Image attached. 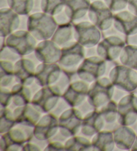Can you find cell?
I'll return each mask as SVG.
<instances>
[{"label":"cell","instance_id":"2e32d148","mask_svg":"<svg viewBox=\"0 0 137 151\" xmlns=\"http://www.w3.org/2000/svg\"><path fill=\"white\" fill-rule=\"evenodd\" d=\"M62 72L58 63H41L36 69L35 78L43 87H50L57 82Z\"/></svg>","mask_w":137,"mask_h":151},{"label":"cell","instance_id":"ab89813d","mask_svg":"<svg viewBox=\"0 0 137 151\" xmlns=\"http://www.w3.org/2000/svg\"><path fill=\"white\" fill-rule=\"evenodd\" d=\"M104 1V0H90L91 3H92V2H94V1Z\"/></svg>","mask_w":137,"mask_h":151},{"label":"cell","instance_id":"5bb4252c","mask_svg":"<svg viewBox=\"0 0 137 151\" xmlns=\"http://www.w3.org/2000/svg\"><path fill=\"white\" fill-rule=\"evenodd\" d=\"M34 53L41 63H58L61 57L62 48L52 40H44L38 43Z\"/></svg>","mask_w":137,"mask_h":151},{"label":"cell","instance_id":"484cf974","mask_svg":"<svg viewBox=\"0 0 137 151\" xmlns=\"http://www.w3.org/2000/svg\"><path fill=\"white\" fill-rule=\"evenodd\" d=\"M66 150H94L92 140L82 135L76 134L70 138L65 143Z\"/></svg>","mask_w":137,"mask_h":151},{"label":"cell","instance_id":"d6986e66","mask_svg":"<svg viewBox=\"0 0 137 151\" xmlns=\"http://www.w3.org/2000/svg\"><path fill=\"white\" fill-rule=\"evenodd\" d=\"M114 27L126 36L137 33V16L127 9L114 14Z\"/></svg>","mask_w":137,"mask_h":151},{"label":"cell","instance_id":"9a60e30c","mask_svg":"<svg viewBox=\"0 0 137 151\" xmlns=\"http://www.w3.org/2000/svg\"><path fill=\"white\" fill-rule=\"evenodd\" d=\"M39 63L41 62L34 52L23 56L14 64V74L21 83H23L29 78L35 76L36 69Z\"/></svg>","mask_w":137,"mask_h":151},{"label":"cell","instance_id":"9c48e42d","mask_svg":"<svg viewBox=\"0 0 137 151\" xmlns=\"http://www.w3.org/2000/svg\"><path fill=\"white\" fill-rule=\"evenodd\" d=\"M76 41L85 48L97 46L102 40V32L90 21L74 24Z\"/></svg>","mask_w":137,"mask_h":151},{"label":"cell","instance_id":"74e56055","mask_svg":"<svg viewBox=\"0 0 137 151\" xmlns=\"http://www.w3.org/2000/svg\"><path fill=\"white\" fill-rule=\"evenodd\" d=\"M9 7L8 0H0V9Z\"/></svg>","mask_w":137,"mask_h":151},{"label":"cell","instance_id":"603a6c76","mask_svg":"<svg viewBox=\"0 0 137 151\" xmlns=\"http://www.w3.org/2000/svg\"><path fill=\"white\" fill-rule=\"evenodd\" d=\"M51 40L60 48H63L73 41H76L74 35V24L70 22L58 25Z\"/></svg>","mask_w":137,"mask_h":151},{"label":"cell","instance_id":"4fadbf2b","mask_svg":"<svg viewBox=\"0 0 137 151\" xmlns=\"http://www.w3.org/2000/svg\"><path fill=\"white\" fill-rule=\"evenodd\" d=\"M60 129L58 119L50 113L42 116L34 127V136L41 140L48 141L56 134Z\"/></svg>","mask_w":137,"mask_h":151},{"label":"cell","instance_id":"1f68e13d","mask_svg":"<svg viewBox=\"0 0 137 151\" xmlns=\"http://www.w3.org/2000/svg\"><path fill=\"white\" fill-rule=\"evenodd\" d=\"M12 92L7 88L1 87V102L2 107H8L12 103Z\"/></svg>","mask_w":137,"mask_h":151},{"label":"cell","instance_id":"277c9868","mask_svg":"<svg viewBox=\"0 0 137 151\" xmlns=\"http://www.w3.org/2000/svg\"><path fill=\"white\" fill-rule=\"evenodd\" d=\"M86 58V48L77 41L68 44L62 48L61 57L58 65L64 72L72 77Z\"/></svg>","mask_w":137,"mask_h":151},{"label":"cell","instance_id":"f35d334b","mask_svg":"<svg viewBox=\"0 0 137 151\" xmlns=\"http://www.w3.org/2000/svg\"><path fill=\"white\" fill-rule=\"evenodd\" d=\"M132 150H137V136L136 137V139L134 140V142L131 148Z\"/></svg>","mask_w":137,"mask_h":151},{"label":"cell","instance_id":"d6a6232c","mask_svg":"<svg viewBox=\"0 0 137 151\" xmlns=\"http://www.w3.org/2000/svg\"><path fill=\"white\" fill-rule=\"evenodd\" d=\"M54 19L56 20V22L58 25L66 24V23L72 22H71L70 18L68 17V15H67L64 9L62 10L61 12L59 13V14L54 15Z\"/></svg>","mask_w":137,"mask_h":151},{"label":"cell","instance_id":"8992f818","mask_svg":"<svg viewBox=\"0 0 137 151\" xmlns=\"http://www.w3.org/2000/svg\"><path fill=\"white\" fill-rule=\"evenodd\" d=\"M109 77L115 87L133 93L137 88V72L130 67L119 63L114 67Z\"/></svg>","mask_w":137,"mask_h":151},{"label":"cell","instance_id":"8fae6325","mask_svg":"<svg viewBox=\"0 0 137 151\" xmlns=\"http://www.w3.org/2000/svg\"><path fill=\"white\" fill-rule=\"evenodd\" d=\"M117 105L120 124L132 127L137 121V95L134 92L129 93Z\"/></svg>","mask_w":137,"mask_h":151},{"label":"cell","instance_id":"7c38bea8","mask_svg":"<svg viewBox=\"0 0 137 151\" xmlns=\"http://www.w3.org/2000/svg\"><path fill=\"white\" fill-rule=\"evenodd\" d=\"M90 84L80 79L72 81L62 97L71 107H78L87 99Z\"/></svg>","mask_w":137,"mask_h":151},{"label":"cell","instance_id":"6da1fadb","mask_svg":"<svg viewBox=\"0 0 137 151\" xmlns=\"http://www.w3.org/2000/svg\"><path fill=\"white\" fill-rule=\"evenodd\" d=\"M120 63L106 61L98 55L86 57L77 70L80 79L92 84L102 77H109L111 70Z\"/></svg>","mask_w":137,"mask_h":151},{"label":"cell","instance_id":"ba28073f","mask_svg":"<svg viewBox=\"0 0 137 151\" xmlns=\"http://www.w3.org/2000/svg\"><path fill=\"white\" fill-rule=\"evenodd\" d=\"M126 45L125 39L119 36H109L102 38L97 45V53L106 61L120 63V56Z\"/></svg>","mask_w":137,"mask_h":151},{"label":"cell","instance_id":"f1b7e54d","mask_svg":"<svg viewBox=\"0 0 137 151\" xmlns=\"http://www.w3.org/2000/svg\"><path fill=\"white\" fill-rule=\"evenodd\" d=\"M9 7L19 15H30L34 0H8Z\"/></svg>","mask_w":137,"mask_h":151},{"label":"cell","instance_id":"f546056e","mask_svg":"<svg viewBox=\"0 0 137 151\" xmlns=\"http://www.w3.org/2000/svg\"><path fill=\"white\" fill-rule=\"evenodd\" d=\"M22 57V56H21L19 53H17V52H15L7 45H5L1 48V55H0L1 60L12 62L15 64Z\"/></svg>","mask_w":137,"mask_h":151},{"label":"cell","instance_id":"5b68a950","mask_svg":"<svg viewBox=\"0 0 137 151\" xmlns=\"http://www.w3.org/2000/svg\"><path fill=\"white\" fill-rule=\"evenodd\" d=\"M114 85L109 77H102L90 84L88 99L96 110H100L112 101Z\"/></svg>","mask_w":137,"mask_h":151},{"label":"cell","instance_id":"e575fe53","mask_svg":"<svg viewBox=\"0 0 137 151\" xmlns=\"http://www.w3.org/2000/svg\"><path fill=\"white\" fill-rule=\"evenodd\" d=\"M42 0H34L33 9L31 10V12L30 14H35V13L42 12Z\"/></svg>","mask_w":137,"mask_h":151},{"label":"cell","instance_id":"7402d4cb","mask_svg":"<svg viewBox=\"0 0 137 151\" xmlns=\"http://www.w3.org/2000/svg\"><path fill=\"white\" fill-rule=\"evenodd\" d=\"M98 111L101 113L104 122L103 130L114 132L120 126L118 121L117 103L111 101L106 106Z\"/></svg>","mask_w":137,"mask_h":151},{"label":"cell","instance_id":"4316f807","mask_svg":"<svg viewBox=\"0 0 137 151\" xmlns=\"http://www.w3.org/2000/svg\"><path fill=\"white\" fill-rule=\"evenodd\" d=\"M120 63L137 71V46L126 45L120 56Z\"/></svg>","mask_w":137,"mask_h":151},{"label":"cell","instance_id":"7a4b0ae2","mask_svg":"<svg viewBox=\"0 0 137 151\" xmlns=\"http://www.w3.org/2000/svg\"><path fill=\"white\" fill-rule=\"evenodd\" d=\"M34 127L17 122L9 132L1 134V150H22L34 137Z\"/></svg>","mask_w":137,"mask_h":151},{"label":"cell","instance_id":"30bf717a","mask_svg":"<svg viewBox=\"0 0 137 151\" xmlns=\"http://www.w3.org/2000/svg\"><path fill=\"white\" fill-rule=\"evenodd\" d=\"M88 14L90 22L96 25L101 32L111 27L114 23V13L104 1L92 2Z\"/></svg>","mask_w":137,"mask_h":151},{"label":"cell","instance_id":"836d02e7","mask_svg":"<svg viewBox=\"0 0 137 151\" xmlns=\"http://www.w3.org/2000/svg\"><path fill=\"white\" fill-rule=\"evenodd\" d=\"M127 9L137 16V0H128Z\"/></svg>","mask_w":137,"mask_h":151},{"label":"cell","instance_id":"e0dca14e","mask_svg":"<svg viewBox=\"0 0 137 151\" xmlns=\"http://www.w3.org/2000/svg\"><path fill=\"white\" fill-rule=\"evenodd\" d=\"M90 0H67L64 10L74 24L90 21L88 11Z\"/></svg>","mask_w":137,"mask_h":151},{"label":"cell","instance_id":"44dd1931","mask_svg":"<svg viewBox=\"0 0 137 151\" xmlns=\"http://www.w3.org/2000/svg\"><path fill=\"white\" fill-rule=\"evenodd\" d=\"M115 145L121 150H130L136 139V134L130 127L120 125L113 132Z\"/></svg>","mask_w":137,"mask_h":151},{"label":"cell","instance_id":"ffe728a7","mask_svg":"<svg viewBox=\"0 0 137 151\" xmlns=\"http://www.w3.org/2000/svg\"><path fill=\"white\" fill-rule=\"evenodd\" d=\"M82 121L83 118L76 109L74 107L67 109L58 119L60 128L72 137L79 133Z\"/></svg>","mask_w":137,"mask_h":151},{"label":"cell","instance_id":"8d00e7d4","mask_svg":"<svg viewBox=\"0 0 137 151\" xmlns=\"http://www.w3.org/2000/svg\"><path fill=\"white\" fill-rule=\"evenodd\" d=\"M96 55H98V53H97L96 46L93 47L86 48V57H93Z\"/></svg>","mask_w":137,"mask_h":151},{"label":"cell","instance_id":"4dcf8cb0","mask_svg":"<svg viewBox=\"0 0 137 151\" xmlns=\"http://www.w3.org/2000/svg\"><path fill=\"white\" fill-rule=\"evenodd\" d=\"M104 1L114 14L125 10L128 4V0H104Z\"/></svg>","mask_w":137,"mask_h":151},{"label":"cell","instance_id":"52a82bcc","mask_svg":"<svg viewBox=\"0 0 137 151\" xmlns=\"http://www.w3.org/2000/svg\"><path fill=\"white\" fill-rule=\"evenodd\" d=\"M39 41L26 30H17L6 38V45L25 56L33 53Z\"/></svg>","mask_w":137,"mask_h":151},{"label":"cell","instance_id":"3957f363","mask_svg":"<svg viewBox=\"0 0 137 151\" xmlns=\"http://www.w3.org/2000/svg\"><path fill=\"white\" fill-rule=\"evenodd\" d=\"M58 26L54 16L46 13L42 12L29 15L28 30L39 42L51 40Z\"/></svg>","mask_w":137,"mask_h":151},{"label":"cell","instance_id":"83f0119b","mask_svg":"<svg viewBox=\"0 0 137 151\" xmlns=\"http://www.w3.org/2000/svg\"><path fill=\"white\" fill-rule=\"evenodd\" d=\"M67 0H42V12L52 16L64 10Z\"/></svg>","mask_w":137,"mask_h":151},{"label":"cell","instance_id":"d590c367","mask_svg":"<svg viewBox=\"0 0 137 151\" xmlns=\"http://www.w3.org/2000/svg\"><path fill=\"white\" fill-rule=\"evenodd\" d=\"M126 45H132L137 46V33L135 34L126 36Z\"/></svg>","mask_w":137,"mask_h":151},{"label":"cell","instance_id":"ac0fdd59","mask_svg":"<svg viewBox=\"0 0 137 151\" xmlns=\"http://www.w3.org/2000/svg\"><path fill=\"white\" fill-rule=\"evenodd\" d=\"M21 15L9 7L0 9V36L7 37L19 30Z\"/></svg>","mask_w":137,"mask_h":151},{"label":"cell","instance_id":"cb8c5ba5","mask_svg":"<svg viewBox=\"0 0 137 151\" xmlns=\"http://www.w3.org/2000/svg\"><path fill=\"white\" fill-rule=\"evenodd\" d=\"M44 113L43 111L39 106L30 103L23 106L22 113L20 114L17 122L35 127Z\"/></svg>","mask_w":137,"mask_h":151},{"label":"cell","instance_id":"d4e9b609","mask_svg":"<svg viewBox=\"0 0 137 151\" xmlns=\"http://www.w3.org/2000/svg\"><path fill=\"white\" fill-rule=\"evenodd\" d=\"M94 150H113L115 147L113 132L102 130L98 132L92 139Z\"/></svg>","mask_w":137,"mask_h":151}]
</instances>
